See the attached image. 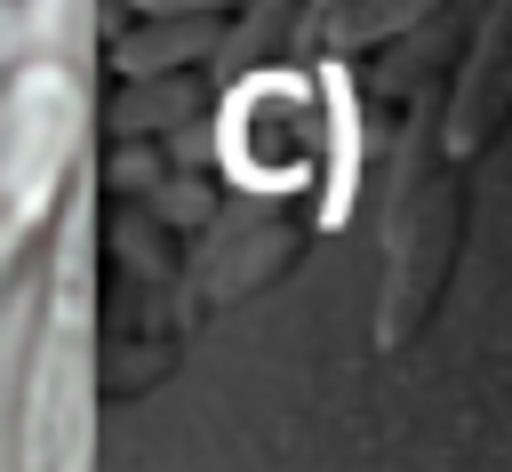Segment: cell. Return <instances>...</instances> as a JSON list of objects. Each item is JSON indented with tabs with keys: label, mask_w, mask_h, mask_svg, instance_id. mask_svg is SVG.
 <instances>
[{
	"label": "cell",
	"mask_w": 512,
	"mask_h": 472,
	"mask_svg": "<svg viewBox=\"0 0 512 472\" xmlns=\"http://www.w3.org/2000/svg\"><path fill=\"white\" fill-rule=\"evenodd\" d=\"M96 464V184L80 176L56 208L48 296L16 384V472Z\"/></svg>",
	"instance_id": "obj_1"
},
{
	"label": "cell",
	"mask_w": 512,
	"mask_h": 472,
	"mask_svg": "<svg viewBox=\"0 0 512 472\" xmlns=\"http://www.w3.org/2000/svg\"><path fill=\"white\" fill-rule=\"evenodd\" d=\"M80 128H88V96L64 64L40 56L0 80V280L80 184Z\"/></svg>",
	"instance_id": "obj_2"
}]
</instances>
